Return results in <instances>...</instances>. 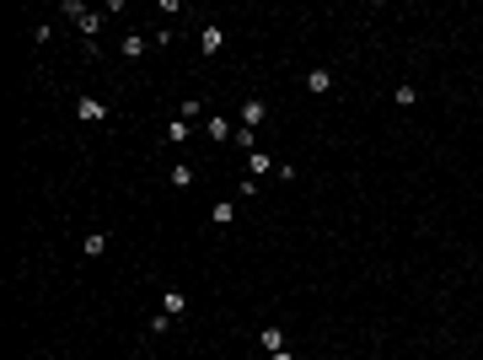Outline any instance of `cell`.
<instances>
[{
  "label": "cell",
  "mask_w": 483,
  "mask_h": 360,
  "mask_svg": "<svg viewBox=\"0 0 483 360\" xmlns=\"http://www.w3.org/2000/svg\"><path fill=\"white\" fill-rule=\"evenodd\" d=\"M166 140H172V145H188V119H172V124H166Z\"/></svg>",
  "instance_id": "cell-10"
},
{
  "label": "cell",
  "mask_w": 483,
  "mask_h": 360,
  "mask_svg": "<svg viewBox=\"0 0 483 360\" xmlns=\"http://www.w3.org/2000/svg\"><path fill=\"white\" fill-rule=\"evenodd\" d=\"M204 134H210V140H215V145H225V140H231V119H225V113H210V119H204Z\"/></svg>",
  "instance_id": "cell-1"
},
{
  "label": "cell",
  "mask_w": 483,
  "mask_h": 360,
  "mask_svg": "<svg viewBox=\"0 0 483 360\" xmlns=\"http://www.w3.org/2000/svg\"><path fill=\"white\" fill-rule=\"evenodd\" d=\"M414 102H419V92L408 86V81H403V86H397V108H414Z\"/></svg>",
  "instance_id": "cell-15"
},
{
  "label": "cell",
  "mask_w": 483,
  "mask_h": 360,
  "mask_svg": "<svg viewBox=\"0 0 483 360\" xmlns=\"http://www.w3.org/2000/svg\"><path fill=\"white\" fill-rule=\"evenodd\" d=\"M172 189H193V167H188V162L172 167Z\"/></svg>",
  "instance_id": "cell-11"
},
{
  "label": "cell",
  "mask_w": 483,
  "mask_h": 360,
  "mask_svg": "<svg viewBox=\"0 0 483 360\" xmlns=\"http://www.w3.org/2000/svg\"><path fill=\"white\" fill-rule=\"evenodd\" d=\"M210 221H215V226H231V221H236V199H221V204L210 210Z\"/></svg>",
  "instance_id": "cell-7"
},
{
  "label": "cell",
  "mask_w": 483,
  "mask_h": 360,
  "mask_svg": "<svg viewBox=\"0 0 483 360\" xmlns=\"http://www.w3.org/2000/svg\"><path fill=\"white\" fill-rule=\"evenodd\" d=\"M258 344H263V355H280V350H285V328H263V333H258Z\"/></svg>",
  "instance_id": "cell-4"
},
{
  "label": "cell",
  "mask_w": 483,
  "mask_h": 360,
  "mask_svg": "<svg viewBox=\"0 0 483 360\" xmlns=\"http://www.w3.org/2000/svg\"><path fill=\"white\" fill-rule=\"evenodd\" d=\"M306 92H317V97H322V92H333V70H327V65L306 70Z\"/></svg>",
  "instance_id": "cell-3"
},
{
  "label": "cell",
  "mask_w": 483,
  "mask_h": 360,
  "mask_svg": "<svg viewBox=\"0 0 483 360\" xmlns=\"http://www.w3.org/2000/svg\"><path fill=\"white\" fill-rule=\"evenodd\" d=\"M263 113H269V108H263L258 97H247V102H242V130H258V124H263Z\"/></svg>",
  "instance_id": "cell-6"
},
{
  "label": "cell",
  "mask_w": 483,
  "mask_h": 360,
  "mask_svg": "<svg viewBox=\"0 0 483 360\" xmlns=\"http://www.w3.org/2000/svg\"><path fill=\"white\" fill-rule=\"evenodd\" d=\"M102 22H108V11H86V16L75 22V27L86 33V43H97V33H102Z\"/></svg>",
  "instance_id": "cell-5"
},
{
  "label": "cell",
  "mask_w": 483,
  "mask_h": 360,
  "mask_svg": "<svg viewBox=\"0 0 483 360\" xmlns=\"http://www.w3.org/2000/svg\"><path fill=\"white\" fill-rule=\"evenodd\" d=\"M86 253H92V259H97V253H108V231H92V237H86Z\"/></svg>",
  "instance_id": "cell-14"
},
{
  "label": "cell",
  "mask_w": 483,
  "mask_h": 360,
  "mask_svg": "<svg viewBox=\"0 0 483 360\" xmlns=\"http://www.w3.org/2000/svg\"><path fill=\"white\" fill-rule=\"evenodd\" d=\"M263 172H269V156H263V151H253V156H247V178H263Z\"/></svg>",
  "instance_id": "cell-13"
},
{
  "label": "cell",
  "mask_w": 483,
  "mask_h": 360,
  "mask_svg": "<svg viewBox=\"0 0 483 360\" xmlns=\"http://www.w3.org/2000/svg\"><path fill=\"white\" fill-rule=\"evenodd\" d=\"M183 307H188V296H183V291H166V296H161V312H166V317H177Z\"/></svg>",
  "instance_id": "cell-9"
},
{
  "label": "cell",
  "mask_w": 483,
  "mask_h": 360,
  "mask_svg": "<svg viewBox=\"0 0 483 360\" xmlns=\"http://www.w3.org/2000/svg\"><path fill=\"white\" fill-rule=\"evenodd\" d=\"M269 360H295V355H290V350H280V355H269Z\"/></svg>",
  "instance_id": "cell-16"
},
{
  "label": "cell",
  "mask_w": 483,
  "mask_h": 360,
  "mask_svg": "<svg viewBox=\"0 0 483 360\" xmlns=\"http://www.w3.org/2000/svg\"><path fill=\"white\" fill-rule=\"evenodd\" d=\"M140 54H145V38L129 33V38H124V60H140Z\"/></svg>",
  "instance_id": "cell-12"
},
{
  "label": "cell",
  "mask_w": 483,
  "mask_h": 360,
  "mask_svg": "<svg viewBox=\"0 0 483 360\" xmlns=\"http://www.w3.org/2000/svg\"><path fill=\"white\" fill-rule=\"evenodd\" d=\"M225 43V33L221 27H215V22H210V27H204V33H199V49H204V54H215V49H221Z\"/></svg>",
  "instance_id": "cell-8"
},
{
  "label": "cell",
  "mask_w": 483,
  "mask_h": 360,
  "mask_svg": "<svg viewBox=\"0 0 483 360\" xmlns=\"http://www.w3.org/2000/svg\"><path fill=\"white\" fill-rule=\"evenodd\" d=\"M75 119H86V124H102V119H108V102L81 97V102H75Z\"/></svg>",
  "instance_id": "cell-2"
}]
</instances>
